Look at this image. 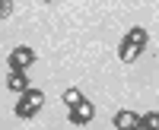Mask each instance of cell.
I'll use <instances>...</instances> for the list:
<instances>
[{
    "instance_id": "6da1fadb",
    "label": "cell",
    "mask_w": 159,
    "mask_h": 130,
    "mask_svg": "<svg viewBox=\"0 0 159 130\" xmlns=\"http://www.w3.org/2000/svg\"><path fill=\"white\" fill-rule=\"evenodd\" d=\"M147 41H150V35L143 25H134L124 38H121V48H118V57H121L124 63H134L143 51H147Z\"/></svg>"
},
{
    "instance_id": "7a4b0ae2",
    "label": "cell",
    "mask_w": 159,
    "mask_h": 130,
    "mask_svg": "<svg viewBox=\"0 0 159 130\" xmlns=\"http://www.w3.org/2000/svg\"><path fill=\"white\" fill-rule=\"evenodd\" d=\"M42 105H45V92H42V89H25V92L19 95V102H16V118L29 121V118L38 114Z\"/></svg>"
},
{
    "instance_id": "3957f363",
    "label": "cell",
    "mask_w": 159,
    "mask_h": 130,
    "mask_svg": "<svg viewBox=\"0 0 159 130\" xmlns=\"http://www.w3.org/2000/svg\"><path fill=\"white\" fill-rule=\"evenodd\" d=\"M7 63H10V70H25V67H32V63H35V51H32L29 45H19V48L10 51Z\"/></svg>"
},
{
    "instance_id": "277c9868",
    "label": "cell",
    "mask_w": 159,
    "mask_h": 130,
    "mask_svg": "<svg viewBox=\"0 0 159 130\" xmlns=\"http://www.w3.org/2000/svg\"><path fill=\"white\" fill-rule=\"evenodd\" d=\"M92 118H96V108H92V102H86V98H80L76 105H70V124H76V127H83V124H89Z\"/></svg>"
},
{
    "instance_id": "5b68a950",
    "label": "cell",
    "mask_w": 159,
    "mask_h": 130,
    "mask_svg": "<svg viewBox=\"0 0 159 130\" xmlns=\"http://www.w3.org/2000/svg\"><path fill=\"white\" fill-rule=\"evenodd\" d=\"M115 127L118 130H140V118L134 111H118L115 114Z\"/></svg>"
},
{
    "instance_id": "8992f818",
    "label": "cell",
    "mask_w": 159,
    "mask_h": 130,
    "mask_svg": "<svg viewBox=\"0 0 159 130\" xmlns=\"http://www.w3.org/2000/svg\"><path fill=\"white\" fill-rule=\"evenodd\" d=\"M7 86L13 89V92H25L29 89V76H25V70H10V80H7Z\"/></svg>"
},
{
    "instance_id": "52a82bcc",
    "label": "cell",
    "mask_w": 159,
    "mask_h": 130,
    "mask_svg": "<svg viewBox=\"0 0 159 130\" xmlns=\"http://www.w3.org/2000/svg\"><path fill=\"white\" fill-rule=\"evenodd\" d=\"M140 130H159V114L147 111V118H140Z\"/></svg>"
},
{
    "instance_id": "ba28073f",
    "label": "cell",
    "mask_w": 159,
    "mask_h": 130,
    "mask_svg": "<svg viewBox=\"0 0 159 130\" xmlns=\"http://www.w3.org/2000/svg\"><path fill=\"white\" fill-rule=\"evenodd\" d=\"M80 98H83V92H80V89H76V86H70V89H67V92H64V102H67V108H70V105H76V102H80Z\"/></svg>"
},
{
    "instance_id": "9c48e42d",
    "label": "cell",
    "mask_w": 159,
    "mask_h": 130,
    "mask_svg": "<svg viewBox=\"0 0 159 130\" xmlns=\"http://www.w3.org/2000/svg\"><path fill=\"white\" fill-rule=\"evenodd\" d=\"M13 13V0H0V19H7Z\"/></svg>"
}]
</instances>
